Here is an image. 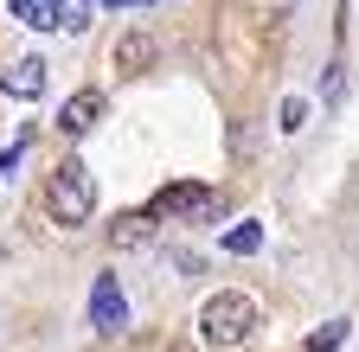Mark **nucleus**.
Returning a JSON list of instances; mask_svg holds the SVG:
<instances>
[{
    "instance_id": "obj_1",
    "label": "nucleus",
    "mask_w": 359,
    "mask_h": 352,
    "mask_svg": "<svg viewBox=\"0 0 359 352\" xmlns=\"http://www.w3.org/2000/svg\"><path fill=\"white\" fill-rule=\"evenodd\" d=\"M45 211H52V225H65V231L97 218V186H90L83 160H58L52 167V180H45Z\"/></svg>"
},
{
    "instance_id": "obj_2",
    "label": "nucleus",
    "mask_w": 359,
    "mask_h": 352,
    "mask_svg": "<svg viewBox=\"0 0 359 352\" xmlns=\"http://www.w3.org/2000/svg\"><path fill=\"white\" fill-rule=\"evenodd\" d=\"M250 333H257V301H250L244 288H224V295H212V301L199 307V339H205V346L231 352V346H244Z\"/></svg>"
},
{
    "instance_id": "obj_3",
    "label": "nucleus",
    "mask_w": 359,
    "mask_h": 352,
    "mask_svg": "<svg viewBox=\"0 0 359 352\" xmlns=\"http://www.w3.org/2000/svg\"><path fill=\"white\" fill-rule=\"evenodd\" d=\"M90 327H97L103 339L128 327V301H122V282H116V269H103L97 282H90Z\"/></svg>"
},
{
    "instance_id": "obj_4",
    "label": "nucleus",
    "mask_w": 359,
    "mask_h": 352,
    "mask_svg": "<svg viewBox=\"0 0 359 352\" xmlns=\"http://www.w3.org/2000/svg\"><path fill=\"white\" fill-rule=\"evenodd\" d=\"M45 83H52L45 58L26 52V58H13L7 71H0V97H13V103H39V97H45Z\"/></svg>"
},
{
    "instance_id": "obj_5",
    "label": "nucleus",
    "mask_w": 359,
    "mask_h": 352,
    "mask_svg": "<svg viewBox=\"0 0 359 352\" xmlns=\"http://www.w3.org/2000/svg\"><path fill=\"white\" fill-rule=\"evenodd\" d=\"M212 205H218V192L199 186V180H173V186H161V192L148 199L154 218H173V211H187V218H193V211H212Z\"/></svg>"
},
{
    "instance_id": "obj_6",
    "label": "nucleus",
    "mask_w": 359,
    "mask_h": 352,
    "mask_svg": "<svg viewBox=\"0 0 359 352\" xmlns=\"http://www.w3.org/2000/svg\"><path fill=\"white\" fill-rule=\"evenodd\" d=\"M103 109H109V97H103V90H77V97H65L58 128H65V135H90V128L103 122Z\"/></svg>"
},
{
    "instance_id": "obj_7",
    "label": "nucleus",
    "mask_w": 359,
    "mask_h": 352,
    "mask_svg": "<svg viewBox=\"0 0 359 352\" xmlns=\"http://www.w3.org/2000/svg\"><path fill=\"white\" fill-rule=\"evenodd\" d=\"M154 231H161V218L148 205H135V211H122L116 225H109V244L116 250H142V244H154Z\"/></svg>"
},
{
    "instance_id": "obj_8",
    "label": "nucleus",
    "mask_w": 359,
    "mask_h": 352,
    "mask_svg": "<svg viewBox=\"0 0 359 352\" xmlns=\"http://www.w3.org/2000/svg\"><path fill=\"white\" fill-rule=\"evenodd\" d=\"M7 7H13V20L32 26V32H65V7H58V0H7Z\"/></svg>"
},
{
    "instance_id": "obj_9",
    "label": "nucleus",
    "mask_w": 359,
    "mask_h": 352,
    "mask_svg": "<svg viewBox=\"0 0 359 352\" xmlns=\"http://www.w3.org/2000/svg\"><path fill=\"white\" fill-rule=\"evenodd\" d=\"M224 250H231V256H257V250H263V225H257V218L231 225V231H224Z\"/></svg>"
},
{
    "instance_id": "obj_10",
    "label": "nucleus",
    "mask_w": 359,
    "mask_h": 352,
    "mask_svg": "<svg viewBox=\"0 0 359 352\" xmlns=\"http://www.w3.org/2000/svg\"><path fill=\"white\" fill-rule=\"evenodd\" d=\"M154 58V38H142V32H122V45H116V64L122 71H142Z\"/></svg>"
},
{
    "instance_id": "obj_11",
    "label": "nucleus",
    "mask_w": 359,
    "mask_h": 352,
    "mask_svg": "<svg viewBox=\"0 0 359 352\" xmlns=\"http://www.w3.org/2000/svg\"><path fill=\"white\" fill-rule=\"evenodd\" d=\"M276 128H283V135H302V128H308V103H302V97H283Z\"/></svg>"
},
{
    "instance_id": "obj_12",
    "label": "nucleus",
    "mask_w": 359,
    "mask_h": 352,
    "mask_svg": "<svg viewBox=\"0 0 359 352\" xmlns=\"http://www.w3.org/2000/svg\"><path fill=\"white\" fill-rule=\"evenodd\" d=\"M340 339H346V321H327L321 333L308 339V352H340Z\"/></svg>"
},
{
    "instance_id": "obj_13",
    "label": "nucleus",
    "mask_w": 359,
    "mask_h": 352,
    "mask_svg": "<svg viewBox=\"0 0 359 352\" xmlns=\"http://www.w3.org/2000/svg\"><path fill=\"white\" fill-rule=\"evenodd\" d=\"M65 7V32H90V0H58Z\"/></svg>"
},
{
    "instance_id": "obj_14",
    "label": "nucleus",
    "mask_w": 359,
    "mask_h": 352,
    "mask_svg": "<svg viewBox=\"0 0 359 352\" xmlns=\"http://www.w3.org/2000/svg\"><path fill=\"white\" fill-rule=\"evenodd\" d=\"M173 269H180V276H205V256H193V250H180V256H173Z\"/></svg>"
},
{
    "instance_id": "obj_15",
    "label": "nucleus",
    "mask_w": 359,
    "mask_h": 352,
    "mask_svg": "<svg viewBox=\"0 0 359 352\" xmlns=\"http://www.w3.org/2000/svg\"><path fill=\"white\" fill-rule=\"evenodd\" d=\"M26 141H32V135H20V141H13V148H7V154H0V180H7V173H13V167H20V154H26Z\"/></svg>"
},
{
    "instance_id": "obj_16",
    "label": "nucleus",
    "mask_w": 359,
    "mask_h": 352,
    "mask_svg": "<svg viewBox=\"0 0 359 352\" xmlns=\"http://www.w3.org/2000/svg\"><path fill=\"white\" fill-rule=\"evenodd\" d=\"M103 7H148V0H103Z\"/></svg>"
}]
</instances>
